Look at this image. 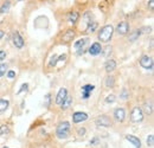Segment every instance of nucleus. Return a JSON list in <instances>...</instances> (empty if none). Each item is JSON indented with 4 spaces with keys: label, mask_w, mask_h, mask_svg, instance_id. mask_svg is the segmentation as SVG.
Instances as JSON below:
<instances>
[{
    "label": "nucleus",
    "mask_w": 154,
    "mask_h": 148,
    "mask_svg": "<svg viewBox=\"0 0 154 148\" xmlns=\"http://www.w3.org/2000/svg\"><path fill=\"white\" fill-rule=\"evenodd\" d=\"M113 33H114V27L112 25H106L103 26L100 32H98V39L102 42V43H108L112 37H113Z\"/></svg>",
    "instance_id": "obj_1"
},
{
    "label": "nucleus",
    "mask_w": 154,
    "mask_h": 148,
    "mask_svg": "<svg viewBox=\"0 0 154 148\" xmlns=\"http://www.w3.org/2000/svg\"><path fill=\"white\" fill-rule=\"evenodd\" d=\"M56 135L58 139H66L70 135V123L68 121L59 123L56 128Z\"/></svg>",
    "instance_id": "obj_2"
},
{
    "label": "nucleus",
    "mask_w": 154,
    "mask_h": 148,
    "mask_svg": "<svg viewBox=\"0 0 154 148\" xmlns=\"http://www.w3.org/2000/svg\"><path fill=\"white\" fill-rule=\"evenodd\" d=\"M131 119H132V121L135 122V123L142 122V120H143V110H142L140 107L133 108L132 114H131Z\"/></svg>",
    "instance_id": "obj_3"
},
{
    "label": "nucleus",
    "mask_w": 154,
    "mask_h": 148,
    "mask_svg": "<svg viewBox=\"0 0 154 148\" xmlns=\"http://www.w3.org/2000/svg\"><path fill=\"white\" fill-rule=\"evenodd\" d=\"M140 65L143 68V69H147V70H152L153 69V59L152 57L145 55L140 58Z\"/></svg>",
    "instance_id": "obj_4"
},
{
    "label": "nucleus",
    "mask_w": 154,
    "mask_h": 148,
    "mask_svg": "<svg viewBox=\"0 0 154 148\" xmlns=\"http://www.w3.org/2000/svg\"><path fill=\"white\" fill-rule=\"evenodd\" d=\"M12 43H13V45H14L17 49H23L24 45H25V42H24L23 37L20 36V33L17 32V31L12 33Z\"/></svg>",
    "instance_id": "obj_5"
},
{
    "label": "nucleus",
    "mask_w": 154,
    "mask_h": 148,
    "mask_svg": "<svg viewBox=\"0 0 154 148\" xmlns=\"http://www.w3.org/2000/svg\"><path fill=\"white\" fill-rule=\"evenodd\" d=\"M95 123L100 127H110L112 126V121L107 115H101L95 120Z\"/></svg>",
    "instance_id": "obj_6"
},
{
    "label": "nucleus",
    "mask_w": 154,
    "mask_h": 148,
    "mask_svg": "<svg viewBox=\"0 0 154 148\" xmlns=\"http://www.w3.org/2000/svg\"><path fill=\"white\" fill-rule=\"evenodd\" d=\"M88 120V114L84 111H76L72 115V122L74 123H81Z\"/></svg>",
    "instance_id": "obj_7"
},
{
    "label": "nucleus",
    "mask_w": 154,
    "mask_h": 148,
    "mask_svg": "<svg viewBox=\"0 0 154 148\" xmlns=\"http://www.w3.org/2000/svg\"><path fill=\"white\" fill-rule=\"evenodd\" d=\"M116 32H117L119 35H121V36L127 35V33L129 32V24H128L127 21H121V23H119L117 26H116Z\"/></svg>",
    "instance_id": "obj_8"
},
{
    "label": "nucleus",
    "mask_w": 154,
    "mask_h": 148,
    "mask_svg": "<svg viewBox=\"0 0 154 148\" xmlns=\"http://www.w3.org/2000/svg\"><path fill=\"white\" fill-rule=\"evenodd\" d=\"M95 85L93 84H85L82 87V98L83 100H88L90 97V94L94 91Z\"/></svg>",
    "instance_id": "obj_9"
},
{
    "label": "nucleus",
    "mask_w": 154,
    "mask_h": 148,
    "mask_svg": "<svg viewBox=\"0 0 154 148\" xmlns=\"http://www.w3.org/2000/svg\"><path fill=\"white\" fill-rule=\"evenodd\" d=\"M114 119L117 122H123L126 119V110L123 108H116L114 110Z\"/></svg>",
    "instance_id": "obj_10"
},
{
    "label": "nucleus",
    "mask_w": 154,
    "mask_h": 148,
    "mask_svg": "<svg viewBox=\"0 0 154 148\" xmlns=\"http://www.w3.org/2000/svg\"><path fill=\"white\" fill-rule=\"evenodd\" d=\"M66 95H68V90H66L65 88H62V89H59V91H58L57 96H56V103H57L58 106H60V104L63 103V101L65 100Z\"/></svg>",
    "instance_id": "obj_11"
},
{
    "label": "nucleus",
    "mask_w": 154,
    "mask_h": 148,
    "mask_svg": "<svg viewBox=\"0 0 154 148\" xmlns=\"http://www.w3.org/2000/svg\"><path fill=\"white\" fill-rule=\"evenodd\" d=\"M101 51H102V46H101V44L100 43H94L90 48H89V54L91 56H97L101 54Z\"/></svg>",
    "instance_id": "obj_12"
},
{
    "label": "nucleus",
    "mask_w": 154,
    "mask_h": 148,
    "mask_svg": "<svg viewBox=\"0 0 154 148\" xmlns=\"http://www.w3.org/2000/svg\"><path fill=\"white\" fill-rule=\"evenodd\" d=\"M74 37H75V32H74V30H68V31L62 36V43L66 44V43L71 42V40L74 39Z\"/></svg>",
    "instance_id": "obj_13"
},
{
    "label": "nucleus",
    "mask_w": 154,
    "mask_h": 148,
    "mask_svg": "<svg viewBox=\"0 0 154 148\" xmlns=\"http://www.w3.org/2000/svg\"><path fill=\"white\" fill-rule=\"evenodd\" d=\"M126 140L129 141L135 148H141V141H140V139L134 136V135H127L126 136Z\"/></svg>",
    "instance_id": "obj_14"
},
{
    "label": "nucleus",
    "mask_w": 154,
    "mask_h": 148,
    "mask_svg": "<svg viewBox=\"0 0 154 148\" xmlns=\"http://www.w3.org/2000/svg\"><path fill=\"white\" fill-rule=\"evenodd\" d=\"M82 19H83V21H82V29L83 30H85L87 27H88V25L93 21L91 20V14H90V12H85L84 14H83V17H82Z\"/></svg>",
    "instance_id": "obj_15"
},
{
    "label": "nucleus",
    "mask_w": 154,
    "mask_h": 148,
    "mask_svg": "<svg viewBox=\"0 0 154 148\" xmlns=\"http://www.w3.org/2000/svg\"><path fill=\"white\" fill-rule=\"evenodd\" d=\"M66 58V55L64 54V55H60L59 57H57V55H54L51 57V59H50V62H49V66H56V64H57L58 60H64Z\"/></svg>",
    "instance_id": "obj_16"
},
{
    "label": "nucleus",
    "mask_w": 154,
    "mask_h": 148,
    "mask_svg": "<svg viewBox=\"0 0 154 148\" xmlns=\"http://www.w3.org/2000/svg\"><path fill=\"white\" fill-rule=\"evenodd\" d=\"M116 68V62L114 59H109V60H107V63L104 64V69H106V71L108 72V74H110L112 71H114Z\"/></svg>",
    "instance_id": "obj_17"
},
{
    "label": "nucleus",
    "mask_w": 154,
    "mask_h": 148,
    "mask_svg": "<svg viewBox=\"0 0 154 148\" xmlns=\"http://www.w3.org/2000/svg\"><path fill=\"white\" fill-rule=\"evenodd\" d=\"M88 44V38H81V39H78L77 42H75V44H74V48L76 49V50H81V49H84V46Z\"/></svg>",
    "instance_id": "obj_18"
},
{
    "label": "nucleus",
    "mask_w": 154,
    "mask_h": 148,
    "mask_svg": "<svg viewBox=\"0 0 154 148\" xmlns=\"http://www.w3.org/2000/svg\"><path fill=\"white\" fill-rule=\"evenodd\" d=\"M78 18H79V13L76 12V11H71V12L68 14V20H69V23H71L72 25L76 24Z\"/></svg>",
    "instance_id": "obj_19"
},
{
    "label": "nucleus",
    "mask_w": 154,
    "mask_h": 148,
    "mask_svg": "<svg viewBox=\"0 0 154 148\" xmlns=\"http://www.w3.org/2000/svg\"><path fill=\"white\" fill-rule=\"evenodd\" d=\"M71 103H72V98H71V96L66 95L65 100H64V101H63V103L60 104V108H62L63 110H66V109H69V108H70Z\"/></svg>",
    "instance_id": "obj_20"
},
{
    "label": "nucleus",
    "mask_w": 154,
    "mask_h": 148,
    "mask_svg": "<svg viewBox=\"0 0 154 148\" xmlns=\"http://www.w3.org/2000/svg\"><path fill=\"white\" fill-rule=\"evenodd\" d=\"M10 8H11V0H6V1L1 5V7H0V14L7 13V12L10 11Z\"/></svg>",
    "instance_id": "obj_21"
},
{
    "label": "nucleus",
    "mask_w": 154,
    "mask_h": 148,
    "mask_svg": "<svg viewBox=\"0 0 154 148\" xmlns=\"http://www.w3.org/2000/svg\"><path fill=\"white\" fill-rule=\"evenodd\" d=\"M8 106H10V102L7 100L0 98V114H2V113H5V111L7 110Z\"/></svg>",
    "instance_id": "obj_22"
},
{
    "label": "nucleus",
    "mask_w": 154,
    "mask_h": 148,
    "mask_svg": "<svg viewBox=\"0 0 154 148\" xmlns=\"http://www.w3.org/2000/svg\"><path fill=\"white\" fill-rule=\"evenodd\" d=\"M140 35H141V31H140V29H137V30L133 31L132 33H129V42H135L136 39H139Z\"/></svg>",
    "instance_id": "obj_23"
},
{
    "label": "nucleus",
    "mask_w": 154,
    "mask_h": 148,
    "mask_svg": "<svg viewBox=\"0 0 154 148\" xmlns=\"http://www.w3.org/2000/svg\"><path fill=\"white\" fill-rule=\"evenodd\" d=\"M96 29H97V23L96 21H91V23L88 25V27L85 29V31H87L88 33H93V32H95Z\"/></svg>",
    "instance_id": "obj_24"
},
{
    "label": "nucleus",
    "mask_w": 154,
    "mask_h": 148,
    "mask_svg": "<svg viewBox=\"0 0 154 148\" xmlns=\"http://www.w3.org/2000/svg\"><path fill=\"white\" fill-rule=\"evenodd\" d=\"M143 110H145V113H146V114L152 115V113H153V106H152V103L145 102V104H143Z\"/></svg>",
    "instance_id": "obj_25"
},
{
    "label": "nucleus",
    "mask_w": 154,
    "mask_h": 148,
    "mask_svg": "<svg viewBox=\"0 0 154 148\" xmlns=\"http://www.w3.org/2000/svg\"><path fill=\"white\" fill-rule=\"evenodd\" d=\"M114 84H115V79L113 76H108L107 79H106V87L107 88H114Z\"/></svg>",
    "instance_id": "obj_26"
},
{
    "label": "nucleus",
    "mask_w": 154,
    "mask_h": 148,
    "mask_svg": "<svg viewBox=\"0 0 154 148\" xmlns=\"http://www.w3.org/2000/svg\"><path fill=\"white\" fill-rule=\"evenodd\" d=\"M116 100L115 95H113V94H110V95H108L107 97H106V100H104V103H107V104H109V103H114Z\"/></svg>",
    "instance_id": "obj_27"
},
{
    "label": "nucleus",
    "mask_w": 154,
    "mask_h": 148,
    "mask_svg": "<svg viewBox=\"0 0 154 148\" xmlns=\"http://www.w3.org/2000/svg\"><path fill=\"white\" fill-rule=\"evenodd\" d=\"M10 133V128L7 127V125H1L0 126V135H5Z\"/></svg>",
    "instance_id": "obj_28"
},
{
    "label": "nucleus",
    "mask_w": 154,
    "mask_h": 148,
    "mask_svg": "<svg viewBox=\"0 0 154 148\" xmlns=\"http://www.w3.org/2000/svg\"><path fill=\"white\" fill-rule=\"evenodd\" d=\"M50 101H51V95H50V94H48V95L44 97V106H45L46 108H49V107H50Z\"/></svg>",
    "instance_id": "obj_29"
},
{
    "label": "nucleus",
    "mask_w": 154,
    "mask_h": 148,
    "mask_svg": "<svg viewBox=\"0 0 154 148\" xmlns=\"http://www.w3.org/2000/svg\"><path fill=\"white\" fill-rule=\"evenodd\" d=\"M7 71V64H0V77H2Z\"/></svg>",
    "instance_id": "obj_30"
},
{
    "label": "nucleus",
    "mask_w": 154,
    "mask_h": 148,
    "mask_svg": "<svg viewBox=\"0 0 154 148\" xmlns=\"http://www.w3.org/2000/svg\"><path fill=\"white\" fill-rule=\"evenodd\" d=\"M101 54L104 56V57H108V56H109V54H112V46H107V48L104 49V51H103V49H102Z\"/></svg>",
    "instance_id": "obj_31"
},
{
    "label": "nucleus",
    "mask_w": 154,
    "mask_h": 148,
    "mask_svg": "<svg viewBox=\"0 0 154 148\" xmlns=\"http://www.w3.org/2000/svg\"><path fill=\"white\" fill-rule=\"evenodd\" d=\"M154 143V135L153 134H151L148 137H147V145L149 146V147H152Z\"/></svg>",
    "instance_id": "obj_32"
},
{
    "label": "nucleus",
    "mask_w": 154,
    "mask_h": 148,
    "mask_svg": "<svg viewBox=\"0 0 154 148\" xmlns=\"http://www.w3.org/2000/svg\"><path fill=\"white\" fill-rule=\"evenodd\" d=\"M120 96H121V98H122V100H127V98H128V96H129V94H128V91H127L126 89H123Z\"/></svg>",
    "instance_id": "obj_33"
},
{
    "label": "nucleus",
    "mask_w": 154,
    "mask_h": 148,
    "mask_svg": "<svg viewBox=\"0 0 154 148\" xmlns=\"http://www.w3.org/2000/svg\"><path fill=\"white\" fill-rule=\"evenodd\" d=\"M27 89H29V84H27V83H24V84L21 85V88L19 89V91H18V94L23 93V91H27Z\"/></svg>",
    "instance_id": "obj_34"
},
{
    "label": "nucleus",
    "mask_w": 154,
    "mask_h": 148,
    "mask_svg": "<svg viewBox=\"0 0 154 148\" xmlns=\"http://www.w3.org/2000/svg\"><path fill=\"white\" fill-rule=\"evenodd\" d=\"M14 76H16V72H14L13 70H10V71L7 72V77H8L10 79H12V78H14Z\"/></svg>",
    "instance_id": "obj_35"
},
{
    "label": "nucleus",
    "mask_w": 154,
    "mask_h": 148,
    "mask_svg": "<svg viewBox=\"0 0 154 148\" xmlns=\"http://www.w3.org/2000/svg\"><path fill=\"white\" fill-rule=\"evenodd\" d=\"M85 131H87V129H85V128H79V129L77 130L78 135H81V136H84V135H85Z\"/></svg>",
    "instance_id": "obj_36"
},
{
    "label": "nucleus",
    "mask_w": 154,
    "mask_h": 148,
    "mask_svg": "<svg viewBox=\"0 0 154 148\" xmlns=\"http://www.w3.org/2000/svg\"><path fill=\"white\" fill-rule=\"evenodd\" d=\"M98 142H100V139H98V137H94L93 140H90V145H93V146L97 145Z\"/></svg>",
    "instance_id": "obj_37"
},
{
    "label": "nucleus",
    "mask_w": 154,
    "mask_h": 148,
    "mask_svg": "<svg viewBox=\"0 0 154 148\" xmlns=\"http://www.w3.org/2000/svg\"><path fill=\"white\" fill-rule=\"evenodd\" d=\"M148 8H149L151 11L154 10V0H149V2H148Z\"/></svg>",
    "instance_id": "obj_38"
},
{
    "label": "nucleus",
    "mask_w": 154,
    "mask_h": 148,
    "mask_svg": "<svg viewBox=\"0 0 154 148\" xmlns=\"http://www.w3.org/2000/svg\"><path fill=\"white\" fill-rule=\"evenodd\" d=\"M6 58V52L5 51H0V62H2Z\"/></svg>",
    "instance_id": "obj_39"
},
{
    "label": "nucleus",
    "mask_w": 154,
    "mask_h": 148,
    "mask_svg": "<svg viewBox=\"0 0 154 148\" xmlns=\"http://www.w3.org/2000/svg\"><path fill=\"white\" fill-rule=\"evenodd\" d=\"M4 35H5V32H4V31H1V30H0V39H1V38L4 37Z\"/></svg>",
    "instance_id": "obj_40"
},
{
    "label": "nucleus",
    "mask_w": 154,
    "mask_h": 148,
    "mask_svg": "<svg viewBox=\"0 0 154 148\" xmlns=\"http://www.w3.org/2000/svg\"><path fill=\"white\" fill-rule=\"evenodd\" d=\"M16 1H23V0H16Z\"/></svg>",
    "instance_id": "obj_41"
},
{
    "label": "nucleus",
    "mask_w": 154,
    "mask_h": 148,
    "mask_svg": "<svg viewBox=\"0 0 154 148\" xmlns=\"http://www.w3.org/2000/svg\"><path fill=\"white\" fill-rule=\"evenodd\" d=\"M2 148H8V147H2Z\"/></svg>",
    "instance_id": "obj_42"
}]
</instances>
